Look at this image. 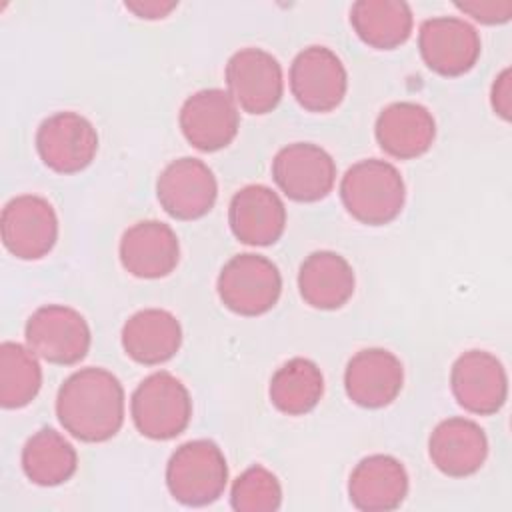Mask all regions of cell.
Masks as SVG:
<instances>
[{
    "mask_svg": "<svg viewBox=\"0 0 512 512\" xmlns=\"http://www.w3.org/2000/svg\"><path fill=\"white\" fill-rule=\"evenodd\" d=\"M450 388L464 410L490 416L498 412L508 398V376L494 354L468 350L452 364Z\"/></svg>",
    "mask_w": 512,
    "mask_h": 512,
    "instance_id": "cell-15",
    "label": "cell"
},
{
    "mask_svg": "<svg viewBox=\"0 0 512 512\" xmlns=\"http://www.w3.org/2000/svg\"><path fill=\"white\" fill-rule=\"evenodd\" d=\"M124 6L134 12L138 18H146V20H158V18H166L176 6L178 2H158V0H150V2H124Z\"/></svg>",
    "mask_w": 512,
    "mask_h": 512,
    "instance_id": "cell-31",
    "label": "cell"
},
{
    "mask_svg": "<svg viewBox=\"0 0 512 512\" xmlns=\"http://www.w3.org/2000/svg\"><path fill=\"white\" fill-rule=\"evenodd\" d=\"M380 148L398 160H412L430 150L436 138L432 112L416 102H394L386 106L374 124Z\"/></svg>",
    "mask_w": 512,
    "mask_h": 512,
    "instance_id": "cell-21",
    "label": "cell"
},
{
    "mask_svg": "<svg viewBox=\"0 0 512 512\" xmlns=\"http://www.w3.org/2000/svg\"><path fill=\"white\" fill-rule=\"evenodd\" d=\"M228 94L248 114L272 112L284 92L280 62L262 48H242L226 64Z\"/></svg>",
    "mask_w": 512,
    "mask_h": 512,
    "instance_id": "cell-7",
    "label": "cell"
},
{
    "mask_svg": "<svg viewBox=\"0 0 512 512\" xmlns=\"http://www.w3.org/2000/svg\"><path fill=\"white\" fill-rule=\"evenodd\" d=\"M480 48L476 28L458 16H434L420 24V56L440 76H462L472 70Z\"/></svg>",
    "mask_w": 512,
    "mask_h": 512,
    "instance_id": "cell-12",
    "label": "cell"
},
{
    "mask_svg": "<svg viewBox=\"0 0 512 512\" xmlns=\"http://www.w3.org/2000/svg\"><path fill=\"white\" fill-rule=\"evenodd\" d=\"M272 178L290 200L318 202L334 188L336 164L322 146L294 142L274 156Z\"/></svg>",
    "mask_w": 512,
    "mask_h": 512,
    "instance_id": "cell-11",
    "label": "cell"
},
{
    "mask_svg": "<svg viewBox=\"0 0 512 512\" xmlns=\"http://www.w3.org/2000/svg\"><path fill=\"white\" fill-rule=\"evenodd\" d=\"M408 494V474L400 460L388 454L362 458L348 480L350 502L364 512L398 508Z\"/></svg>",
    "mask_w": 512,
    "mask_h": 512,
    "instance_id": "cell-20",
    "label": "cell"
},
{
    "mask_svg": "<svg viewBox=\"0 0 512 512\" xmlns=\"http://www.w3.org/2000/svg\"><path fill=\"white\" fill-rule=\"evenodd\" d=\"M454 6L482 24H504L512 16L510 0H470V2H456Z\"/></svg>",
    "mask_w": 512,
    "mask_h": 512,
    "instance_id": "cell-29",
    "label": "cell"
},
{
    "mask_svg": "<svg viewBox=\"0 0 512 512\" xmlns=\"http://www.w3.org/2000/svg\"><path fill=\"white\" fill-rule=\"evenodd\" d=\"M340 200L358 222L382 226L402 212L406 184L394 164L368 158L346 170L340 180Z\"/></svg>",
    "mask_w": 512,
    "mask_h": 512,
    "instance_id": "cell-2",
    "label": "cell"
},
{
    "mask_svg": "<svg viewBox=\"0 0 512 512\" xmlns=\"http://www.w3.org/2000/svg\"><path fill=\"white\" fill-rule=\"evenodd\" d=\"M350 24L364 44L392 50L410 38L414 16L402 0H358L350 8Z\"/></svg>",
    "mask_w": 512,
    "mask_h": 512,
    "instance_id": "cell-24",
    "label": "cell"
},
{
    "mask_svg": "<svg viewBox=\"0 0 512 512\" xmlns=\"http://www.w3.org/2000/svg\"><path fill=\"white\" fill-rule=\"evenodd\" d=\"M156 196L164 212L176 220L206 216L218 196L214 172L198 158L172 160L156 180Z\"/></svg>",
    "mask_w": 512,
    "mask_h": 512,
    "instance_id": "cell-13",
    "label": "cell"
},
{
    "mask_svg": "<svg viewBox=\"0 0 512 512\" xmlns=\"http://www.w3.org/2000/svg\"><path fill=\"white\" fill-rule=\"evenodd\" d=\"M36 152L50 170L76 174L90 166L98 152L96 128L78 112H56L38 126Z\"/></svg>",
    "mask_w": 512,
    "mask_h": 512,
    "instance_id": "cell-8",
    "label": "cell"
},
{
    "mask_svg": "<svg viewBox=\"0 0 512 512\" xmlns=\"http://www.w3.org/2000/svg\"><path fill=\"white\" fill-rule=\"evenodd\" d=\"M230 504L236 512H274L282 504V486L268 468L254 464L234 480Z\"/></svg>",
    "mask_w": 512,
    "mask_h": 512,
    "instance_id": "cell-28",
    "label": "cell"
},
{
    "mask_svg": "<svg viewBox=\"0 0 512 512\" xmlns=\"http://www.w3.org/2000/svg\"><path fill=\"white\" fill-rule=\"evenodd\" d=\"M354 270L344 256L332 250H318L304 258L298 270L302 300L318 310L342 308L354 294Z\"/></svg>",
    "mask_w": 512,
    "mask_h": 512,
    "instance_id": "cell-23",
    "label": "cell"
},
{
    "mask_svg": "<svg viewBox=\"0 0 512 512\" xmlns=\"http://www.w3.org/2000/svg\"><path fill=\"white\" fill-rule=\"evenodd\" d=\"M228 484V464L220 446L198 438L178 446L166 464V486L184 506H206L218 500Z\"/></svg>",
    "mask_w": 512,
    "mask_h": 512,
    "instance_id": "cell-3",
    "label": "cell"
},
{
    "mask_svg": "<svg viewBox=\"0 0 512 512\" xmlns=\"http://www.w3.org/2000/svg\"><path fill=\"white\" fill-rule=\"evenodd\" d=\"M184 138L202 152L226 148L238 134V106L226 90L204 88L188 96L180 108Z\"/></svg>",
    "mask_w": 512,
    "mask_h": 512,
    "instance_id": "cell-14",
    "label": "cell"
},
{
    "mask_svg": "<svg viewBox=\"0 0 512 512\" xmlns=\"http://www.w3.org/2000/svg\"><path fill=\"white\" fill-rule=\"evenodd\" d=\"M42 368L36 354L18 342L0 344V404L8 410L28 406L40 392Z\"/></svg>",
    "mask_w": 512,
    "mask_h": 512,
    "instance_id": "cell-27",
    "label": "cell"
},
{
    "mask_svg": "<svg viewBox=\"0 0 512 512\" xmlns=\"http://www.w3.org/2000/svg\"><path fill=\"white\" fill-rule=\"evenodd\" d=\"M432 464L446 476L464 478L478 472L488 456V438L470 418H446L428 438Z\"/></svg>",
    "mask_w": 512,
    "mask_h": 512,
    "instance_id": "cell-19",
    "label": "cell"
},
{
    "mask_svg": "<svg viewBox=\"0 0 512 512\" xmlns=\"http://www.w3.org/2000/svg\"><path fill=\"white\" fill-rule=\"evenodd\" d=\"M510 68H504L492 84V92H490V104L492 110L502 118V120H510V108H512V98H510Z\"/></svg>",
    "mask_w": 512,
    "mask_h": 512,
    "instance_id": "cell-30",
    "label": "cell"
},
{
    "mask_svg": "<svg viewBox=\"0 0 512 512\" xmlns=\"http://www.w3.org/2000/svg\"><path fill=\"white\" fill-rule=\"evenodd\" d=\"M56 416L62 428L82 442H106L124 422V388L120 380L96 366L70 374L56 394Z\"/></svg>",
    "mask_w": 512,
    "mask_h": 512,
    "instance_id": "cell-1",
    "label": "cell"
},
{
    "mask_svg": "<svg viewBox=\"0 0 512 512\" xmlns=\"http://www.w3.org/2000/svg\"><path fill=\"white\" fill-rule=\"evenodd\" d=\"M2 242L20 260L46 256L58 240V216L52 204L36 194H22L6 202L0 216Z\"/></svg>",
    "mask_w": 512,
    "mask_h": 512,
    "instance_id": "cell-9",
    "label": "cell"
},
{
    "mask_svg": "<svg viewBox=\"0 0 512 512\" xmlns=\"http://www.w3.org/2000/svg\"><path fill=\"white\" fill-rule=\"evenodd\" d=\"M216 290L228 310L240 316H260L278 302L282 276L266 256L244 252L222 266Z\"/></svg>",
    "mask_w": 512,
    "mask_h": 512,
    "instance_id": "cell-5",
    "label": "cell"
},
{
    "mask_svg": "<svg viewBox=\"0 0 512 512\" xmlns=\"http://www.w3.org/2000/svg\"><path fill=\"white\" fill-rule=\"evenodd\" d=\"M404 384V368L386 348L356 352L344 370V390L362 408H384L396 400Z\"/></svg>",
    "mask_w": 512,
    "mask_h": 512,
    "instance_id": "cell-16",
    "label": "cell"
},
{
    "mask_svg": "<svg viewBox=\"0 0 512 512\" xmlns=\"http://www.w3.org/2000/svg\"><path fill=\"white\" fill-rule=\"evenodd\" d=\"M324 394V376L316 362L308 358H292L284 362L272 376L268 396L276 410L288 416L310 412Z\"/></svg>",
    "mask_w": 512,
    "mask_h": 512,
    "instance_id": "cell-26",
    "label": "cell"
},
{
    "mask_svg": "<svg viewBox=\"0 0 512 512\" xmlns=\"http://www.w3.org/2000/svg\"><path fill=\"white\" fill-rule=\"evenodd\" d=\"M130 414L142 436L172 440L190 424L192 398L180 378L160 370L136 386L130 398Z\"/></svg>",
    "mask_w": 512,
    "mask_h": 512,
    "instance_id": "cell-4",
    "label": "cell"
},
{
    "mask_svg": "<svg viewBox=\"0 0 512 512\" xmlns=\"http://www.w3.org/2000/svg\"><path fill=\"white\" fill-rule=\"evenodd\" d=\"M348 74L342 60L326 46H308L290 66V90L308 112H330L346 96Z\"/></svg>",
    "mask_w": 512,
    "mask_h": 512,
    "instance_id": "cell-10",
    "label": "cell"
},
{
    "mask_svg": "<svg viewBox=\"0 0 512 512\" xmlns=\"http://www.w3.org/2000/svg\"><path fill=\"white\" fill-rule=\"evenodd\" d=\"M232 234L250 246L274 244L286 228V208L282 198L264 184L240 188L228 206Z\"/></svg>",
    "mask_w": 512,
    "mask_h": 512,
    "instance_id": "cell-18",
    "label": "cell"
},
{
    "mask_svg": "<svg viewBox=\"0 0 512 512\" xmlns=\"http://www.w3.org/2000/svg\"><path fill=\"white\" fill-rule=\"evenodd\" d=\"M118 254L128 274L156 280L168 276L178 266L180 242L168 224L142 220L122 234Z\"/></svg>",
    "mask_w": 512,
    "mask_h": 512,
    "instance_id": "cell-17",
    "label": "cell"
},
{
    "mask_svg": "<svg viewBox=\"0 0 512 512\" xmlns=\"http://www.w3.org/2000/svg\"><path fill=\"white\" fill-rule=\"evenodd\" d=\"M182 344V326L162 308H146L132 314L122 326V348L128 358L144 366L170 360Z\"/></svg>",
    "mask_w": 512,
    "mask_h": 512,
    "instance_id": "cell-22",
    "label": "cell"
},
{
    "mask_svg": "<svg viewBox=\"0 0 512 512\" xmlns=\"http://www.w3.org/2000/svg\"><path fill=\"white\" fill-rule=\"evenodd\" d=\"M28 348L42 360L58 366L78 364L90 350V326L86 318L64 304L36 308L24 328Z\"/></svg>",
    "mask_w": 512,
    "mask_h": 512,
    "instance_id": "cell-6",
    "label": "cell"
},
{
    "mask_svg": "<svg viewBox=\"0 0 512 512\" xmlns=\"http://www.w3.org/2000/svg\"><path fill=\"white\" fill-rule=\"evenodd\" d=\"M78 454L54 428H40L22 448V470L38 486H58L74 476Z\"/></svg>",
    "mask_w": 512,
    "mask_h": 512,
    "instance_id": "cell-25",
    "label": "cell"
}]
</instances>
